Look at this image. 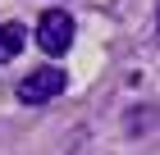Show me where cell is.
<instances>
[{
    "label": "cell",
    "instance_id": "1",
    "mask_svg": "<svg viewBox=\"0 0 160 155\" xmlns=\"http://www.w3.org/2000/svg\"><path fill=\"white\" fill-rule=\"evenodd\" d=\"M64 87H69V73L55 69V64H41V69H32V73H23V78H18L14 96H18L23 105H46V100L64 96Z\"/></svg>",
    "mask_w": 160,
    "mask_h": 155
},
{
    "label": "cell",
    "instance_id": "2",
    "mask_svg": "<svg viewBox=\"0 0 160 155\" xmlns=\"http://www.w3.org/2000/svg\"><path fill=\"white\" fill-rule=\"evenodd\" d=\"M37 46L46 50L50 60H60L64 50L73 46V18H69L64 9H46L37 18Z\"/></svg>",
    "mask_w": 160,
    "mask_h": 155
},
{
    "label": "cell",
    "instance_id": "3",
    "mask_svg": "<svg viewBox=\"0 0 160 155\" xmlns=\"http://www.w3.org/2000/svg\"><path fill=\"white\" fill-rule=\"evenodd\" d=\"M28 46V32H23V23H0V64H9L18 50Z\"/></svg>",
    "mask_w": 160,
    "mask_h": 155
},
{
    "label": "cell",
    "instance_id": "4",
    "mask_svg": "<svg viewBox=\"0 0 160 155\" xmlns=\"http://www.w3.org/2000/svg\"><path fill=\"white\" fill-rule=\"evenodd\" d=\"M156 18H160V5H156Z\"/></svg>",
    "mask_w": 160,
    "mask_h": 155
}]
</instances>
